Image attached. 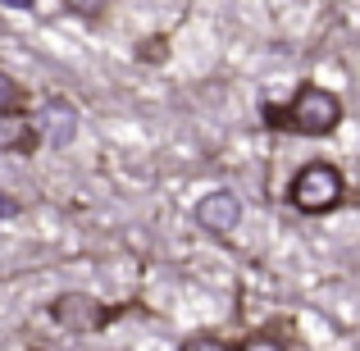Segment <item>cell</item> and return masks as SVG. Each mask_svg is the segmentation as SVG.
I'll use <instances>...</instances> for the list:
<instances>
[{
    "label": "cell",
    "instance_id": "1",
    "mask_svg": "<svg viewBox=\"0 0 360 351\" xmlns=\"http://www.w3.org/2000/svg\"><path fill=\"white\" fill-rule=\"evenodd\" d=\"M260 119L269 128H288L297 137H328V132L342 123V101L328 87H315V82H301L297 96L288 106H260Z\"/></svg>",
    "mask_w": 360,
    "mask_h": 351
},
{
    "label": "cell",
    "instance_id": "2",
    "mask_svg": "<svg viewBox=\"0 0 360 351\" xmlns=\"http://www.w3.org/2000/svg\"><path fill=\"white\" fill-rule=\"evenodd\" d=\"M347 196V183H342V169L328 165V160H310L306 169H297V178H292L288 187V201L297 205L301 215H328L338 210Z\"/></svg>",
    "mask_w": 360,
    "mask_h": 351
},
{
    "label": "cell",
    "instance_id": "3",
    "mask_svg": "<svg viewBox=\"0 0 360 351\" xmlns=\"http://www.w3.org/2000/svg\"><path fill=\"white\" fill-rule=\"evenodd\" d=\"M115 315L119 310H105L101 297H91V292H64L51 301V324L64 333H101Z\"/></svg>",
    "mask_w": 360,
    "mask_h": 351
},
{
    "label": "cell",
    "instance_id": "4",
    "mask_svg": "<svg viewBox=\"0 0 360 351\" xmlns=\"http://www.w3.org/2000/svg\"><path fill=\"white\" fill-rule=\"evenodd\" d=\"M238 219H242V201H238V192H229V187L210 192L201 205H196V224H201L205 233H214V237H229L238 229Z\"/></svg>",
    "mask_w": 360,
    "mask_h": 351
},
{
    "label": "cell",
    "instance_id": "5",
    "mask_svg": "<svg viewBox=\"0 0 360 351\" xmlns=\"http://www.w3.org/2000/svg\"><path fill=\"white\" fill-rule=\"evenodd\" d=\"M0 151L32 155L37 151V123L27 115H0Z\"/></svg>",
    "mask_w": 360,
    "mask_h": 351
},
{
    "label": "cell",
    "instance_id": "6",
    "mask_svg": "<svg viewBox=\"0 0 360 351\" xmlns=\"http://www.w3.org/2000/svg\"><path fill=\"white\" fill-rule=\"evenodd\" d=\"M46 132H51V146H64V141H73V132H78V110L69 106V101H46Z\"/></svg>",
    "mask_w": 360,
    "mask_h": 351
},
{
    "label": "cell",
    "instance_id": "7",
    "mask_svg": "<svg viewBox=\"0 0 360 351\" xmlns=\"http://www.w3.org/2000/svg\"><path fill=\"white\" fill-rule=\"evenodd\" d=\"M23 110H27V91L0 69V115H23Z\"/></svg>",
    "mask_w": 360,
    "mask_h": 351
},
{
    "label": "cell",
    "instance_id": "8",
    "mask_svg": "<svg viewBox=\"0 0 360 351\" xmlns=\"http://www.w3.org/2000/svg\"><path fill=\"white\" fill-rule=\"evenodd\" d=\"M183 351H233L229 343H224L219 333H196V338H187Z\"/></svg>",
    "mask_w": 360,
    "mask_h": 351
},
{
    "label": "cell",
    "instance_id": "9",
    "mask_svg": "<svg viewBox=\"0 0 360 351\" xmlns=\"http://www.w3.org/2000/svg\"><path fill=\"white\" fill-rule=\"evenodd\" d=\"M233 351H288L278 343V338H269V333H255V338H246V343H238Z\"/></svg>",
    "mask_w": 360,
    "mask_h": 351
},
{
    "label": "cell",
    "instance_id": "10",
    "mask_svg": "<svg viewBox=\"0 0 360 351\" xmlns=\"http://www.w3.org/2000/svg\"><path fill=\"white\" fill-rule=\"evenodd\" d=\"M64 9L78 18H101V9H105V0H64Z\"/></svg>",
    "mask_w": 360,
    "mask_h": 351
},
{
    "label": "cell",
    "instance_id": "11",
    "mask_svg": "<svg viewBox=\"0 0 360 351\" xmlns=\"http://www.w3.org/2000/svg\"><path fill=\"white\" fill-rule=\"evenodd\" d=\"M14 210H18V205H14V201H5V192H0V215H14Z\"/></svg>",
    "mask_w": 360,
    "mask_h": 351
},
{
    "label": "cell",
    "instance_id": "12",
    "mask_svg": "<svg viewBox=\"0 0 360 351\" xmlns=\"http://www.w3.org/2000/svg\"><path fill=\"white\" fill-rule=\"evenodd\" d=\"M5 5H14V9H32V0H5Z\"/></svg>",
    "mask_w": 360,
    "mask_h": 351
}]
</instances>
